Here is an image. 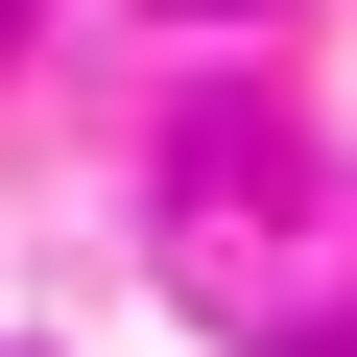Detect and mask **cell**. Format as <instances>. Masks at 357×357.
<instances>
[{"instance_id":"1","label":"cell","mask_w":357,"mask_h":357,"mask_svg":"<svg viewBox=\"0 0 357 357\" xmlns=\"http://www.w3.org/2000/svg\"><path fill=\"white\" fill-rule=\"evenodd\" d=\"M191 24H238V0H191Z\"/></svg>"},{"instance_id":"2","label":"cell","mask_w":357,"mask_h":357,"mask_svg":"<svg viewBox=\"0 0 357 357\" xmlns=\"http://www.w3.org/2000/svg\"><path fill=\"white\" fill-rule=\"evenodd\" d=\"M333 357H357V333H333Z\"/></svg>"}]
</instances>
